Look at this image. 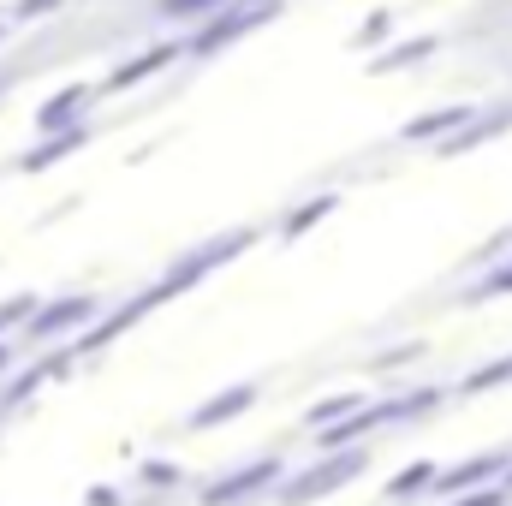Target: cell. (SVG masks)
I'll list each match as a JSON object with an SVG mask.
<instances>
[{"mask_svg": "<svg viewBox=\"0 0 512 506\" xmlns=\"http://www.w3.org/2000/svg\"><path fill=\"white\" fill-rule=\"evenodd\" d=\"M358 471H364V453H340V459H328L322 471H310V477H298V483H292V489H286L280 501H286V506H298V501H316V495H328V489H340V483H346V477H358Z\"/></svg>", "mask_w": 512, "mask_h": 506, "instance_id": "obj_1", "label": "cell"}, {"mask_svg": "<svg viewBox=\"0 0 512 506\" xmlns=\"http://www.w3.org/2000/svg\"><path fill=\"white\" fill-rule=\"evenodd\" d=\"M274 477H280V465H274V459H262V465H251V471H233L227 483H215L203 501L221 506V501H233V495H251V489H262V483H274Z\"/></svg>", "mask_w": 512, "mask_h": 506, "instance_id": "obj_2", "label": "cell"}, {"mask_svg": "<svg viewBox=\"0 0 512 506\" xmlns=\"http://www.w3.org/2000/svg\"><path fill=\"white\" fill-rule=\"evenodd\" d=\"M501 471H507V459H501V453H483V459L447 471V477H441V495H465V489H477L483 477H501Z\"/></svg>", "mask_w": 512, "mask_h": 506, "instance_id": "obj_3", "label": "cell"}, {"mask_svg": "<svg viewBox=\"0 0 512 506\" xmlns=\"http://www.w3.org/2000/svg\"><path fill=\"white\" fill-rule=\"evenodd\" d=\"M256 399V387H239V393H227V399H215V405H203L197 411V423H221V417H233L239 405H251Z\"/></svg>", "mask_w": 512, "mask_h": 506, "instance_id": "obj_4", "label": "cell"}, {"mask_svg": "<svg viewBox=\"0 0 512 506\" xmlns=\"http://www.w3.org/2000/svg\"><path fill=\"white\" fill-rule=\"evenodd\" d=\"M429 477H435V471H429V465H411V471H405V477H399V483H393V495H417V489H423V483H429Z\"/></svg>", "mask_w": 512, "mask_h": 506, "instance_id": "obj_5", "label": "cell"}, {"mask_svg": "<svg viewBox=\"0 0 512 506\" xmlns=\"http://www.w3.org/2000/svg\"><path fill=\"white\" fill-rule=\"evenodd\" d=\"M507 501V495H501V489H489V495H471V501H459V506H501Z\"/></svg>", "mask_w": 512, "mask_h": 506, "instance_id": "obj_6", "label": "cell"}, {"mask_svg": "<svg viewBox=\"0 0 512 506\" xmlns=\"http://www.w3.org/2000/svg\"><path fill=\"white\" fill-rule=\"evenodd\" d=\"M507 489H512V471H507Z\"/></svg>", "mask_w": 512, "mask_h": 506, "instance_id": "obj_7", "label": "cell"}]
</instances>
